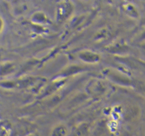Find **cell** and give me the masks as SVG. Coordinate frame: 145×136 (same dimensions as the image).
<instances>
[{
    "mask_svg": "<svg viewBox=\"0 0 145 136\" xmlns=\"http://www.w3.org/2000/svg\"><path fill=\"white\" fill-rule=\"evenodd\" d=\"M67 130L63 126H59L53 130L52 136H66Z\"/></svg>",
    "mask_w": 145,
    "mask_h": 136,
    "instance_id": "cell-1",
    "label": "cell"
}]
</instances>
